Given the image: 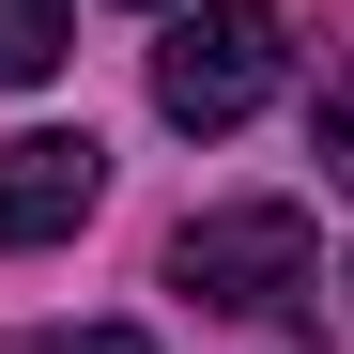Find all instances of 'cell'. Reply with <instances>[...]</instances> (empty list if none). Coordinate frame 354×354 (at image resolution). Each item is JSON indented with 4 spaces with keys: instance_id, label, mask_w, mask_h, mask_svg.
Segmentation results:
<instances>
[{
    "instance_id": "obj_4",
    "label": "cell",
    "mask_w": 354,
    "mask_h": 354,
    "mask_svg": "<svg viewBox=\"0 0 354 354\" xmlns=\"http://www.w3.org/2000/svg\"><path fill=\"white\" fill-rule=\"evenodd\" d=\"M62 77V0H0V93Z\"/></svg>"
},
{
    "instance_id": "obj_1",
    "label": "cell",
    "mask_w": 354,
    "mask_h": 354,
    "mask_svg": "<svg viewBox=\"0 0 354 354\" xmlns=\"http://www.w3.org/2000/svg\"><path fill=\"white\" fill-rule=\"evenodd\" d=\"M277 62H292L277 0H201V16H169V46H154V108H169L185 139H231V124L277 93Z\"/></svg>"
},
{
    "instance_id": "obj_2",
    "label": "cell",
    "mask_w": 354,
    "mask_h": 354,
    "mask_svg": "<svg viewBox=\"0 0 354 354\" xmlns=\"http://www.w3.org/2000/svg\"><path fill=\"white\" fill-rule=\"evenodd\" d=\"M169 277H185L201 308H308V216H292V201L185 216V231H169Z\"/></svg>"
},
{
    "instance_id": "obj_5",
    "label": "cell",
    "mask_w": 354,
    "mask_h": 354,
    "mask_svg": "<svg viewBox=\"0 0 354 354\" xmlns=\"http://www.w3.org/2000/svg\"><path fill=\"white\" fill-rule=\"evenodd\" d=\"M308 154H324V185H354V93H324V108H308Z\"/></svg>"
},
{
    "instance_id": "obj_3",
    "label": "cell",
    "mask_w": 354,
    "mask_h": 354,
    "mask_svg": "<svg viewBox=\"0 0 354 354\" xmlns=\"http://www.w3.org/2000/svg\"><path fill=\"white\" fill-rule=\"evenodd\" d=\"M93 201H108L93 139H0V247H62Z\"/></svg>"
},
{
    "instance_id": "obj_6",
    "label": "cell",
    "mask_w": 354,
    "mask_h": 354,
    "mask_svg": "<svg viewBox=\"0 0 354 354\" xmlns=\"http://www.w3.org/2000/svg\"><path fill=\"white\" fill-rule=\"evenodd\" d=\"M46 354H154L139 324H93V339H46Z\"/></svg>"
}]
</instances>
